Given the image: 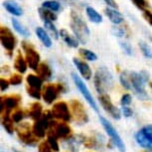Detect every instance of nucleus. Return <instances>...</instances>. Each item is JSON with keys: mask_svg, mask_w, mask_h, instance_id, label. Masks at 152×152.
Wrapping results in <instances>:
<instances>
[{"mask_svg": "<svg viewBox=\"0 0 152 152\" xmlns=\"http://www.w3.org/2000/svg\"><path fill=\"white\" fill-rule=\"evenodd\" d=\"M71 29L75 34L76 38L79 40L82 44H87L88 38H90V29H88L87 23L85 22L84 18L77 11H71Z\"/></svg>", "mask_w": 152, "mask_h": 152, "instance_id": "1", "label": "nucleus"}, {"mask_svg": "<svg viewBox=\"0 0 152 152\" xmlns=\"http://www.w3.org/2000/svg\"><path fill=\"white\" fill-rule=\"evenodd\" d=\"M94 84L99 94H107L113 87V77L107 67H99L94 76Z\"/></svg>", "mask_w": 152, "mask_h": 152, "instance_id": "2", "label": "nucleus"}, {"mask_svg": "<svg viewBox=\"0 0 152 152\" xmlns=\"http://www.w3.org/2000/svg\"><path fill=\"white\" fill-rule=\"evenodd\" d=\"M149 80V74L146 71H141L139 73L136 72H130V83H131V90L134 91V93L139 99L147 100L148 94L145 91V84Z\"/></svg>", "mask_w": 152, "mask_h": 152, "instance_id": "3", "label": "nucleus"}, {"mask_svg": "<svg viewBox=\"0 0 152 152\" xmlns=\"http://www.w3.org/2000/svg\"><path fill=\"white\" fill-rule=\"evenodd\" d=\"M54 118L52 111L46 110L45 113H43L42 116L39 119L35 120L32 129L34 134L39 137V138H43L46 135V132H48V129L51 125V122Z\"/></svg>", "mask_w": 152, "mask_h": 152, "instance_id": "4", "label": "nucleus"}, {"mask_svg": "<svg viewBox=\"0 0 152 152\" xmlns=\"http://www.w3.org/2000/svg\"><path fill=\"white\" fill-rule=\"evenodd\" d=\"M21 100L19 94H10V96H2L0 99V113L1 117L10 116L12 110H16Z\"/></svg>", "mask_w": 152, "mask_h": 152, "instance_id": "5", "label": "nucleus"}, {"mask_svg": "<svg viewBox=\"0 0 152 152\" xmlns=\"http://www.w3.org/2000/svg\"><path fill=\"white\" fill-rule=\"evenodd\" d=\"M99 121H100V123H102V125L104 126V130L107 131L108 136L111 138V141H113V143L117 147V149H118L120 152H125L124 143H123L121 137H120L119 134L117 133V131L115 130V128L113 126V124H111V123L108 121L107 118H104V116H99Z\"/></svg>", "mask_w": 152, "mask_h": 152, "instance_id": "6", "label": "nucleus"}, {"mask_svg": "<svg viewBox=\"0 0 152 152\" xmlns=\"http://www.w3.org/2000/svg\"><path fill=\"white\" fill-rule=\"evenodd\" d=\"M16 131H17V135H18L19 139L21 140L23 143H25V144L33 146V145H36L37 142H38L39 137H37L35 134H34L33 129H31L28 122L20 124L18 127L16 128Z\"/></svg>", "mask_w": 152, "mask_h": 152, "instance_id": "7", "label": "nucleus"}, {"mask_svg": "<svg viewBox=\"0 0 152 152\" xmlns=\"http://www.w3.org/2000/svg\"><path fill=\"white\" fill-rule=\"evenodd\" d=\"M0 41H1L2 47L7 51L9 56H11V54H12L14 49L16 47L17 39L12 33V31L8 27L5 26L0 27Z\"/></svg>", "mask_w": 152, "mask_h": 152, "instance_id": "8", "label": "nucleus"}, {"mask_svg": "<svg viewBox=\"0 0 152 152\" xmlns=\"http://www.w3.org/2000/svg\"><path fill=\"white\" fill-rule=\"evenodd\" d=\"M70 110L73 119L79 124H85L88 121V115L84 104L78 99H73L70 104Z\"/></svg>", "mask_w": 152, "mask_h": 152, "instance_id": "9", "label": "nucleus"}, {"mask_svg": "<svg viewBox=\"0 0 152 152\" xmlns=\"http://www.w3.org/2000/svg\"><path fill=\"white\" fill-rule=\"evenodd\" d=\"M22 49L25 52V59L28 63V67L32 70L36 71L38 66L40 65V55L39 53L36 51V49L34 48L33 45H31L30 43H27L25 41L22 42Z\"/></svg>", "mask_w": 152, "mask_h": 152, "instance_id": "10", "label": "nucleus"}, {"mask_svg": "<svg viewBox=\"0 0 152 152\" xmlns=\"http://www.w3.org/2000/svg\"><path fill=\"white\" fill-rule=\"evenodd\" d=\"M48 132H52L58 138L62 139H69L73 136V130L70 127V125L66 123V121L57 122L52 120L50 127L48 129Z\"/></svg>", "mask_w": 152, "mask_h": 152, "instance_id": "11", "label": "nucleus"}, {"mask_svg": "<svg viewBox=\"0 0 152 152\" xmlns=\"http://www.w3.org/2000/svg\"><path fill=\"white\" fill-rule=\"evenodd\" d=\"M72 79H73L74 83L76 84L77 88H79V91H81V94H83V96L85 97V99L88 102V104L94 108V111L99 113V107H97V104H96V102H94V99L93 96H91V91H88V88H87V86H86L85 83L83 82V80L80 78L78 75L75 74V73H72Z\"/></svg>", "mask_w": 152, "mask_h": 152, "instance_id": "12", "label": "nucleus"}, {"mask_svg": "<svg viewBox=\"0 0 152 152\" xmlns=\"http://www.w3.org/2000/svg\"><path fill=\"white\" fill-rule=\"evenodd\" d=\"M64 91V87L62 84H49L46 85L42 91V97L46 104H51L54 102L57 97L59 96L60 93Z\"/></svg>", "mask_w": 152, "mask_h": 152, "instance_id": "13", "label": "nucleus"}, {"mask_svg": "<svg viewBox=\"0 0 152 152\" xmlns=\"http://www.w3.org/2000/svg\"><path fill=\"white\" fill-rule=\"evenodd\" d=\"M135 140L143 148H152V124L145 125L135 134Z\"/></svg>", "mask_w": 152, "mask_h": 152, "instance_id": "14", "label": "nucleus"}, {"mask_svg": "<svg viewBox=\"0 0 152 152\" xmlns=\"http://www.w3.org/2000/svg\"><path fill=\"white\" fill-rule=\"evenodd\" d=\"M52 113L55 118L62 120V121H70L72 114L71 110H69V107L67 102H58L53 105L52 107Z\"/></svg>", "mask_w": 152, "mask_h": 152, "instance_id": "15", "label": "nucleus"}, {"mask_svg": "<svg viewBox=\"0 0 152 152\" xmlns=\"http://www.w3.org/2000/svg\"><path fill=\"white\" fill-rule=\"evenodd\" d=\"M99 102L102 104V107H104V110L107 111V113H110L111 117H113L114 119H120V110L117 107H114V104L111 102L110 97L107 96V94H104L102 96H99Z\"/></svg>", "mask_w": 152, "mask_h": 152, "instance_id": "16", "label": "nucleus"}, {"mask_svg": "<svg viewBox=\"0 0 152 152\" xmlns=\"http://www.w3.org/2000/svg\"><path fill=\"white\" fill-rule=\"evenodd\" d=\"M87 148H94L97 150H102L104 147V137L99 133H94L90 137H87L84 142Z\"/></svg>", "mask_w": 152, "mask_h": 152, "instance_id": "17", "label": "nucleus"}, {"mask_svg": "<svg viewBox=\"0 0 152 152\" xmlns=\"http://www.w3.org/2000/svg\"><path fill=\"white\" fill-rule=\"evenodd\" d=\"M73 62H74L75 66L77 67V69L79 70L80 74L82 75L83 78L85 80H91V76H93V72H91L90 66H88L86 62L82 61V60H80L78 58H74Z\"/></svg>", "mask_w": 152, "mask_h": 152, "instance_id": "18", "label": "nucleus"}, {"mask_svg": "<svg viewBox=\"0 0 152 152\" xmlns=\"http://www.w3.org/2000/svg\"><path fill=\"white\" fill-rule=\"evenodd\" d=\"M104 13L108 19L110 20L111 23L115 25H119L124 21V17L120 12H118L115 8H111V7H107L104 9Z\"/></svg>", "mask_w": 152, "mask_h": 152, "instance_id": "19", "label": "nucleus"}, {"mask_svg": "<svg viewBox=\"0 0 152 152\" xmlns=\"http://www.w3.org/2000/svg\"><path fill=\"white\" fill-rule=\"evenodd\" d=\"M37 75L41 78L43 81H49V80L52 79V69L49 66L47 63L43 62V63H40V65L38 66L37 68Z\"/></svg>", "mask_w": 152, "mask_h": 152, "instance_id": "20", "label": "nucleus"}, {"mask_svg": "<svg viewBox=\"0 0 152 152\" xmlns=\"http://www.w3.org/2000/svg\"><path fill=\"white\" fill-rule=\"evenodd\" d=\"M3 6L10 14L14 16H22L23 9L20 5L14 0H6L3 2Z\"/></svg>", "mask_w": 152, "mask_h": 152, "instance_id": "21", "label": "nucleus"}, {"mask_svg": "<svg viewBox=\"0 0 152 152\" xmlns=\"http://www.w3.org/2000/svg\"><path fill=\"white\" fill-rule=\"evenodd\" d=\"M27 67H28V63L26 61V59L22 55L21 51H18L15 57V60H14V68L20 74H24L27 71Z\"/></svg>", "mask_w": 152, "mask_h": 152, "instance_id": "22", "label": "nucleus"}, {"mask_svg": "<svg viewBox=\"0 0 152 152\" xmlns=\"http://www.w3.org/2000/svg\"><path fill=\"white\" fill-rule=\"evenodd\" d=\"M87 137L84 135H77V136H72L71 138L67 139V145L68 148L70 149L72 152H79V146L81 145V143H84Z\"/></svg>", "mask_w": 152, "mask_h": 152, "instance_id": "23", "label": "nucleus"}, {"mask_svg": "<svg viewBox=\"0 0 152 152\" xmlns=\"http://www.w3.org/2000/svg\"><path fill=\"white\" fill-rule=\"evenodd\" d=\"M36 35L40 39V41L42 42V44L45 46L46 48H51L53 45L52 39L50 38V36L48 35V33L46 32V30L42 27H37L36 30Z\"/></svg>", "mask_w": 152, "mask_h": 152, "instance_id": "24", "label": "nucleus"}, {"mask_svg": "<svg viewBox=\"0 0 152 152\" xmlns=\"http://www.w3.org/2000/svg\"><path fill=\"white\" fill-rule=\"evenodd\" d=\"M43 114V107L39 102H33L28 110V116H30L33 120L39 119Z\"/></svg>", "mask_w": 152, "mask_h": 152, "instance_id": "25", "label": "nucleus"}, {"mask_svg": "<svg viewBox=\"0 0 152 152\" xmlns=\"http://www.w3.org/2000/svg\"><path fill=\"white\" fill-rule=\"evenodd\" d=\"M60 36L62 37L63 41H64L66 44H67L69 47L71 48H78L79 46V40L74 38L73 36L70 35V33L68 32L66 29H62L60 31Z\"/></svg>", "mask_w": 152, "mask_h": 152, "instance_id": "26", "label": "nucleus"}, {"mask_svg": "<svg viewBox=\"0 0 152 152\" xmlns=\"http://www.w3.org/2000/svg\"><path fill=\"white\" fill-rule=\"evenodd\" d=\"M38 13L40 15V18H41L43 21H56L58 19V15L54 12V11L47 9L45 7H40L38 9Z\"/></svg>", "mask_w": 152, "mask_h": 152, "instance_id": "27", "label": "nucleus"}, {"mask_svg": "<svg viewBox=\"0 0 152 152\" xmlns=\"http://www.w3.org/2000/svg\"><path fill=\"white\" fill-rule=\"evenodd\" d=\"M12 26L14 28V30L16 31L17 33L20 34L21 36L25 37V38H28V37H30V31L27 29L26 27L24 26L23 24H21V23L19 22L18 19L16 18H12Z\"/></svg>", "mask_w": 152, "mask_h": 152, "instance_id": "28", "label": "nucleus"}, {"mask_svg": "<svg viewBox=\"0 0 152 152\" xmlns=\"http://www.w3.org/2000/svg\"><path fill=\"white\" fill-rule=\"evenodd\" d=\"M26 82L28 86H30V87H32V88H39V90L42 88V85H43V80L40 78L39 76H36V75H33V74L28 75L26 78Z\"/></svg>", "mask_w": 152, "mask_h": 152, "instance_id": "29", "label": "nucleus"}, {"mask_svg": "<svg viewBox=\"0 0 152 152\" xmlns=\"http://www.w3.org/2000/svg\"><path fill=\"white\" fill-rule=\"evenodd\" d=\"M86 12H87V15L88 17V19L91 20V22L94 23H102V15L97 12V11L94 9V7H91V6H88L87 7V10H86Z\"/></svg>", "mask_w": 152, "mask_h": 152, "instance_id": "30", "label": "nucleus"}, {"mask_svg": "<svg viewBox=\"0 0 152 152\" xmlns=\"http://www.w3.org/2000/svg\"><path fill=\"white\" fill-rule=\"evenodd\" d=\"M120 84L125 90H131V83H130V72L123 71L119 76Z\"/></svg>", "mask_w": 152, "mask_h": 152, "instance_id": "31", "label": "nucleus"}, {"mask_svg": "<svg viewBox=\"0 0 152 152\" xmlns=\"http://www.w3.org/2000/svg\"><path fill=\"white\" fill-rule=\"evenodd\" d=\"M44 27L46 28V30L51 34V36H52L54 39H56V40L59 39L60 32L57 30V28L52 23V21H44Z\"/></svg>", "mask_w": 152, "mask_h": 152, "instance_id": "32", "label": "nucleus"}, {"mask_svg": "<svg viewBox=\"0 0 152 152\" xmlns=\"http://www.w3.org/2000/svg\"><path fill=\"white\" fill-rule=\"evenodd\" d=\"M2 120V125L5 128V130L7 131L9 134H13L14 133V125H13V119L11 118V116H5V117H1Z\"/></svg>", "mask_w": 152, "mask_h": 152, "instance_id": "33", "label": "nucleus"}, {"mask_svg": "<svg viewBox=\"0 0 152 152\" xmlns=\"http://www.w3.org/2000/svg\"><path fill=\"white\" fill-rule=\"evenodd\" d=\"M138 46H139V49L141 50L143 56H144L146 59L151 60L152 59V48L150 46H149L147 43H145L143 41H140L138 43Z\"/></svg>", "mask_w": 152, "mask_h": 152, "instance_id": "34", "label": "nucleus"}, {"mask_svg": "<svg viewBox=\"0 0 152 152\" xmlns=\"http://www.w3.org/2000/svg\"><path fill=\"white\" fill-rule=\"evenodd\" d=\"M42 7H45L47 9H50L54 11V12H58L61 9V4L56 0H48V1L43 2Z\"/></svg>", "mask_w": 152, "mask_h": 152, "instance_id": "35", "label": "nucleus"}, {"mask_svg": "<svg viewBox=\"0 0 152 152\" xmlns=\"http://www.w3.org/2000/svg\"><path fill=\"white\" fill-rule=\"evenodd\" d=\"M80 54H81V56H83L86 60H88V61H96L97 60V56L96 53H94L93 51L91 50H88V49H80Z\"/></svg>", "mask_w": 152, "mask_h": 152, "instance_id": "36", "label": "nucleus"}, {"mask_svg": "<svg viewBox=\"0 0 152 152\" xmlns=\"http://www.w3.org/2000/svg\"><path fill=\"white\" fill-rule=\"evenodd\" d=\"M47 138H48V142L49 144L51 145V147L55 152H58L60 150L59 148V143H58V137H57L55 134H53L52 132H47Z\"/></svg>", "mask_w": 152, "mask_h": 152, "instance_id": "37", "label": "nucleus"}, {"mask_svg": "<svg viewBox=\"0 0 152 152\" xmlns=\"http://www.w3.org/2000/svg\"><path fill=\"white\" fill-rule=\"evenodd\" d=\"M26 91H27V94H29L30 96H32V97H34V99H40V97L42 96V93H41V91H40L39 88H32V87H30V86L27 85Z\"/></svg>", "mask_w": 152, "mask_h": 152, "instance_id": "38", "label": "nucleus"}, {"mask_svg": "<svg viewBox=\"0 0 152 152\" xmlns=\"http://www.w3.org/2000/svg\"><path fill=\"white\" fill-rule=\"evenodd\" d=\"M23 117H24V113H23L22 110H20V108H16V110L11 113V118L16 123H19L23 119Z\"/></svg>", "mask_w": 152, "mask_h": 152, "instance_id": "39", "label": "nucleus"}, {"mask_svg": "<svg viewBox=\"0 0 152 152\" xmlns=\"http://www.w3.org/2000/svg\"><path fill=\"white\" fill-rule=\"evenodd\" d=\"M9 82H10V85H12V86H19L22 84L23 77L20 74H13V75H11Z\"/></svg>", "mask_w": 152, "mask_h": 152, "instance_id": "40", "label": "nucleus"}, {"mask_svg": "<svg viewBox=\"0 0 152 152\" xmlns=\"http://www.w3.org/2000/svg\"><path fill=\"white\" fill-rule=\"evenodd\" d=\"M120 47L123 51H124V53L126 55L128 56H132L133 55V50H132V47H131L130 44H128V43L126 42H120Z\"/></svg>", "mask_w": 152, "mask_h": 152, "instance_id": "41", "label": "nucleus"}, {"mask_svg": "<svg viewBox=\"0 0 152 152\" xmlns=\"http://www.w3.org/2000/svg\"><path fill=\"white\" fill-rule=\"evenodd\" d=\"M52 147L48 141H43L38 146V152H52Z\"/></svg>", "mask_w": 152, "mask_h": 152, "instance_id": "42", "label": "nucleus"}, {"mask_svg": "<svg viewBox=\"0 0 152 152\" xmlns=\"http://www.w3.org/2000/svg\"><path fill=\"white\" fill-rule=\"evenodd\" d=\"M131 102H132V96L129 94H124L120 99V104L122 107H128L131 104Z\"/></svg>", "mask_w": 152, "mask_h": 152, "instance_id": "43", "label": "nucleus"}, {"mask_svg": "<svg viewBox=\"0 0 152 152\" xmlns=\"http://www.w3.org/2000/svg\"><path fill=\"white\" fill-rule=\"evenodd\" d=\"M133 2V4L140 10H146V8L148 6V3L146 0H131Z\"/></svg>", "mask_w": 152, "mask_h": 152, "instance_id": "44", "label": "nucleus"}, {"mask_svg": "<svg viewBox=\"0 0 152 152\" xmlns=\"http://www.w3.org/2000/svg\"><path fill=\"white\" fill-rule=\"evenodd\" d=\"M111 32L115 37H124L126 35L125 29L123 27H113Z\"/></svg>", "mask_w": 152, "mask_h": 152, "instance_id": "45", "label": "nucleus"}, {"mask_svg": "<svg viewBox=\"0 0 152 152\" xmlns=\"http://www.w3.org/2000/svg\"><path fill=\"white\" fill-rule=\"evenodd\" d=\"M9 86H10L9 80H6V79H4V78L0 79V90H1V91H6L7 88H9Z\"/></svg>", "mask_w": 152, "mask_h": 152, "instance_id": "46", "label": "nucleus"}, {"mask_svg": "<svg viewBox=\"0 0 152 152\" xmlns=\"http://www.w3.org/2000/svg\"><path fill=\"white\" fill-rule=\"evenodd\" d=\"M143 17H144L146 21H147L149 24L152 26V12H151V11L144 10V11H143Z\"/></svg>", "mask_w": 152, "mask_h": 152, "instance_id": "47", "label": "nucleus"}, {"mask_svg": "<svg viewBox=\"0 0 152 152\" xmlns=\"http://www.w3.org/2000/svg\"><path fill=\"white\" fill-rule=\"evenodd\" d=\"M122 113H123V115H124L125 117H130L133 113L132 110L128 107H122Z\"/></svg>", "mask_w": 152, "mask_h": 152, "instance_id": "48", "label": "nucleus"}, {"mask_svg": "<svg viewBox=\"0 0 152 152\" xmlns=\"http://www.w3.org/2000/svg\"><path fill=\"white\" fill-rule=\"evenodd\" d=\"M104 1L105 2V4H107L111 8H115V9L118 8V5L115 2V0H104Z\"/></svg>", "mask_w": 152, "mask_h": 152, "instance_id": "49", "label": "nucleus"}, {"mask_svg": "<svg viewBox=\"0 0 152 152\" xmlns=\"http://www.w3.org/2000/svg\"><path fill=\"white\" fill-rule=\"evenodd\" d=\"M145 152H152V148H148Z\"/></svg>", "mask_w": 152, "mask_h": 152, "instance_id": "50", "label": "nucleus"}, {"mask_svg": "<svg viewBox=\"0 0 152 152\" xmlns=\"http://www.w3.org/2000/svg\"><path fill=\"white\" fill-rule=\"evenodd\" d=\"M149 85H150V88H152V83H150V84H149Z\"/></svg>", "mask_w": 152, "mask_h": 152, "instance_id": "51", "label": "nucleus"}, {"mask_svg": "<svg viewBox=\"0 0 152 152\" xmlns=\"http://www.w3.org/2000/svg\"><path fill=\"white\" fill-rule=\"evenodd\" d=\"M150 40H151V41H152V38H150Z\"/></svg>", "mask_w": 152, "mask_h": 152, "instance_id": "52", "label": "nucleus"}]
</instances>
